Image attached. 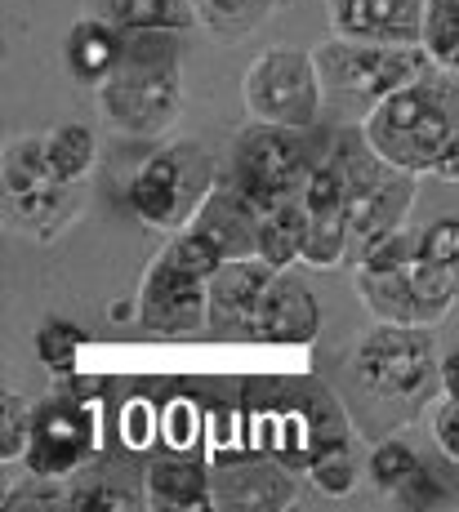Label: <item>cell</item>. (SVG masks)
I'll use <instances>...</instances> for the list:
<instances>
[{"mask_svg": "<svg viewBox=\"0 0 459 512\" xmlns=\"http://www.w3.org/2000/svg\"><path fill=\"white\" fill-rule=\"evenodd\" d=\"M361 134L388 170L433 174L442 152L459 139V81L451 72L419 76L415 85L370 107Z\"/></svg>", "mask_w": 459, "mask_h": 512, "instance_id": "6da1fadb", "label": "cell"}, {"mask_svg": "<svg viewBox=\"0 0 459 512\" xmlns=\"http://www.w3.org/2000/svg\"><path fill=\"white\" fill-rule=\"evenodd\" d=\"M174 32L125 36V54L103 85H94L99 107L112 130L125 139L161 143L183 116V67L165 45Z\"/></svg>", "mask_w": 459, "mask_h": 512, "instance_id": "7a4b0ae2", "label": "cell"}, {"mask_svg": "<svg viewBox=\"0 0 459 512\" xmlns=\"http://www.w3.org/2000/svg\"><path fill=\"white\" fill-rule=\"evenodd\" d=\"M219 187V165L201 143H165L130 179V210L143 228L179 232L197 219L205 196Z\"/></svg>", "mask_w": 459, "mask_h": 512, "instance_id": "3957f363", "label": "cell"}, {"mask_svg": "<svg viewBox=\"0 0 459 512\" xmlns=\"http://www.w3.org/2000/svg\"><path fill=\"white\" fill-rule=\"evenodd\" d=\"M442 357H437L433 326H397V321H375L357 339L353 374L361 388H370L384 401H424L437 383Z\"/></svg>", "mask_w": 459, "mask_h": 512, "instance_id": "277c9868", "label": "cell"}, {"mask_svg": "<svg viewBox=\"0 0 459 512\" xmlns=\"http://www.w3.org/2000/svg\"><path fill=\"white\" fill-rule=\"evenodd\" d=\"M321 98H326V81H321L317 54L295 45L263 49L241 76V103H246L250 121L312 130L321 116Z\"/></svg>", "mask_w": 459, "mask_h": 512, "instance_id": "5b68a950", "label": "cell"}, {"mask_svg": "<svg viewBox=\"0 0 459 512\" xmlns=\"http://www.w3.org/2000/svg\"><path fill=\"white\" fill-rule=\"evenodd\" d=\"M304 134L308 130H286V125L268 121H255L237 134V179L232 183L246 192V201L259 214L281 210L304 196V183L317 165Z\"/></svg>", "mask_w": 459, "mask_h": 512, "instance_id": "8992f818", "label": "cell"}, {"mask_svg": "<svg viewBox=\"0 0 459 512\" xmlns=\"http://www.w3.org/2000/svg\"><path fill=\"white\" fill-rule=\"evenodd\" d=\"M312 54H317L326 90L361 98L370 107L384 103L388 94L406 90V85H415L433 67L424 45H370V41H344V36H330Z\"/></svg>", "mask_w": 459, "mask_h": 512, "instance_id": "52a82bcc", "label": "cell"}, {"mask_svg": "<svg viewBox=\"0 0 459 512\" xmlns=\"http://www.w3.org/2000/svg\"><path fill=\"white\" fill-rule=\"evenodd\" d=\"M99 455V401L85 392H63L32 406V437L23 464L36 477H72Z\"/></svg>", "mask_w": 459, "mask_h": 512, "instance_id": "ba28073f", "label": "cell"}, {"mask_svg": "<svg viewBox=\"0 0 459 512\" xmlns=\"http://www.w3.org/2000/svg\"><path fill=\"white\" fill-rule=\"evenodd\" d=\"M205 277L188 272L170 250H161L143 272L134 321L156 339H188L205 330Z\"/></svg>", "mask_w": 459, "mask_h": 512, "instance_id": "9c48e42d", "label": "cell"}, {"mask_svg": "<svg viewBox=\"0 0 459 512\" xmlns=\"http://www.w3.org/2000/svg\"><path fill=\"white\" fill-rule=\"evenodd\" d=\"M277 268H268L263 259H228L205 285V334L214 339H241L250 343L255 330L259 303L268 294Z\"/></svg>", "mask_w": 459, "mask_h": 512, "instance_id": "30bf717a", "label": "cell"}, {"mask_svg": "<svg viewBox=\"0 0 459 512\" xmlns=\"http://www.w3.org/2000/svg\"><path fill=\"white\" fill-rule=\"evenodd\" d=\"M428 0H326L330 32L370 45H419Z\"/></svg>", "mask_w": 459, "mask_h": 512, "instance_id": "8fae6325", "label": "cell"}, {"mask_svg": "<svg viewBox=\"0 0 459 512\" xmlns=\"http://www.w3.org/2000/svg\"><path fill=\"white\" fill-rule=\"evenodd\" d=\"M295 499V477L277 459H232L214 468V508L223 512H286Z\"/></svg>", "mask_w": 459, "mask_h": 512, "instance_id": "7c38bea8", "label": "cell"}, {"mask_svg": "<svg viewBox=\"0 0 459 512\" xmlns=\"http://www.w3.org/2000/svg\"><path fill=\"white\" fill-rule=\"evenodd\" d=\"M321 334V308H317V294L308 290L299 277L277 272L259 303V317L255 330H250V343H290V348H304Z\"/></svg>", "mask_w": 459, "mask_h": 512, "instance_id": "4fadbf2b", "label": "cell"}, {"mask_svg": "<svg viewBox=\"0 0 459 512\" xmlns=\"http://www.w3.org/2000/svg\"><path fill=\"white\" fill-rule=\"evenodd\" d=\"M148 508L143 472H134L121 459L94 455L85 468L67 477V512H134Z\"/></svg>", "mask_w": 459, "mask_h": 512, "instance_id": "5bb4252c", "label": "cell"}, {"mask_svg": "<svg viewBox=\"0 0 459 512\" xmlns=\"http://www.w3.org/2000/svg\"><path fill=\"white\" fill-rule=\"evenodd\" d=\"M259 223L263 214L246 201L237 183H223L205 196V205L197 210L192 228H201L210 241H219V250L228 259H259Z\"/></svg>", "mask_w": 459, "mask_h": 512, "instance_id": "9a60e30c", "label": "cell"}, {"mask_svg": "<svg viewBox=\"0 0 459 512\" xmlns=\"http://www.w3.org/2000/svg\"><path fill=\"white\" fill-rule=\"evenodd\" d=\"M143 495L156 512H201L214 508V468L188 455H165L143 464Z\"/></svg>", "mask_w": 459, "mask_h": 512, "instance_id": "2e32d148", "label": "cell"}, {"mask_svg": "<svg viewBox=\"0 0 459 512\" xmlns=\"http://www.w3.org/2000/svg\"><path fill=\"white\" fill-rule=\"evenodd\" d=\"M415 196H419V174H402V170H388L375 187H366V192L348 205L353 245L406 228V214H410V205H415Z\"/></svg>", "mask_w": 459, "mask_h": 512, "instance_id": "e0dca14e", "label": "cell"}, {"mask_svg": "<svg viewBox=\"0 0 459 512\" xmlns=\"http://www.w3.org/2000/svg\"><path fill=\"white\" fill-rule=\"evenodd\" d=\"M76 210H81V183H63V179L50 187H36V192H23V196H5L9 228L32 236L41 245H50L76 219Z\"/></svg>", "mask_w": 459, "mask_h": 512, "instance_id": "ac0fdd59", "label": "cell"}, {"mask_svg": "<svg viewBox=\"0 0 459 512\" xmlns=\"http://www.w3.org/2000/svg\"><path fill=\"white\" fill-rule=\"evenodd\" d=\"M125 54V32L99 14H81L63 36V63L81 85H103Z\"/></svg>", "mask_w": 459, "mask_h": 512, "instance_id": "d6986e66", "label": "cell"}, {"mask_svg": "<svg viewBox=\"0 0 459 512\" xmlns=\"http://www.w3.org/2000/svg\"><path fill=\"white\" fill-rule=\"evenodd\" d=\"M85 14H99L125 36L134 32H192L197 5L192 0H85Z\"/></svg>", "mask_w": 459, "mask_h": 512, "instance_id": "ffe728a7", "label": "cell"}, {"mask_svg": "<svg viewBox=\"0 0 459 512\" xmlns=\"http://www.w3.org/2000/svg\"><path fill=\"white\" fill-rule=\"evenodd\" d=\"M192 5H197V23L214 41L237 45L277 14L281 0H192Z\"/></svg>", "mask_w": 459, "mask_h": 512, "instance_id": "44dd1931", "label": "cell"}, {"mask_svg": "<svg viewBox=\"0 0 459 512\" xmlns=\"http://www.w3.org/2000/svg\"><path fill=\"white\" fill-rule=\"evenodd\" d=\"M304 236H308V210L304 201H290L281 210H268L259 223V259L268 268L286 272L290 263L304 259Z\"/></svg>", "mask_w": 459, "mask_h": 512, "instance_id": "7402d4cb", "label": "cell"}, {"mask_svg": "<svg viewBox=\"0 0 459 512\" xmlns=\"http://www.w3.org/2000/svg\"><path fill=\"white\" fill-rule=\"evenodd\" d=\"M348 245H353V219H348V210H308V236H304V259L299 263L330 272L348 259Z\"/></svg>", "mask_w": 459, "mask_h": 512, "instance_id": "603a6c76", "label": "cell"}, {"mask_svg": "<svg viewBox=\"0 0 459 512\" xmlns=\"http://www.w3.org/2000/svg\"><path fill=\"white\" fill-rule=\"evenodd\" d=\"M45 156H50L54 174L63 183H85V174L99 161V139H94V130L81 121L54 125V130L45 134Z\"/></svg>", "mask_w": 459, "mask_h": 512, "instance_id": "cb8c5ba5", "label": "cell"}, {"mask_svg": "<svg viewBox=\"0 0 459 512\" xmlns=\"http://www.w3.org/2000/svg\"><path fill=\"white\" fill-rule=\"evenodd\" d=\"M410 285H415V308H419V326H442L451 317V308L459 303V285L455 272L446 263H433L419 254L410 263Z\"/></svg>", "mask_w": 459, "mask_h": 512, "instance_id": "d4e9b609", "label": "cell"}, {"mask_svg": "<svg viewBox=\"0 0 459 512\" xmlns=\"http://www.w3.org/2000/svg\"><path fill=\"white\" fill-rule=\"evenodd\" d=\"M58 183L50 156H45V139H9L5 147V196H23V192H36V187H50Z\"/></svg>", "mask_w": 459, "mask_h": 512, "instance_id": "484cf974", "label": "cell"}, {"mask_svg": "<svg viewBox=\"0 0 459 512\" xmlns=\"http://www.w3.org/2000/svg\"><path fill=\"white\" fill-rule=\"evenodd\" d=\"M437 72L459 76V0H428L424 5V41Z\"/></svg>", "mask_w": 459, "mask_h": 512, "instance_id": "4316f807", "label": "cell"}, {"mask_svg": "<svg viewBox=\"0 0 459 512\" xmlns=\"http://www.w3.org/2000/svg\"><path fill=\"white\" fill-rule=\"evenodd\" d=\"M85 343H90V334L76 326V321H67V317L41 321L36 334H32L36 357H41V366L50 370V374H72L76 370V357H81Z\"/></svg>", "mask_w": 459, "mask_h": 512, "instance_id": "83f0119b", "label": "cell"}, {"mask_svg": "<svg viewBox=\"0 0 459 512\" xmlns=\"http://www.w3.org/2000/svg\"><path fill=\"white\" fill-rule=\"evenodd\" d=\"M366 468H370V481H375L379 490H388V495H393V490L406 486V481L415 477V472L424 468V464H419V455L406 446V441L393 437V441H379V446L370 450Z\"/></svg>", "mask_w": 459, "mask_h": 512, "instance_id": "f1b7e54d", "label": "cell"}, {"mask_svg": "<svg viewBox=\"0 0 459 512\" xmlns=\"http://www.w3.org/2000/svg\"><path fill=\"white\" fill-rule=\"evenodd\" d=\"M27 437H32V401H27L23 392L5 388L0 392V459H5V464L23 459Z\"/></svg>", "mask_w": 459, "mask_h": 512, "instance_id": "f546056e", "label": "cell"}, {"mask_svg": "<svg viewBox=\"0 0 459 512\" xmlns=\"http://www.w3.org/2000/svg\"><path fill=\"white\" fill-rule=\"evenodd\" d=\"M424 245L410 228H397V232H384L375 241H361L357 245V268H406L410 259H419Z\"/></svg>", "mask_w": 459, "mask_h": 512, "instance_id": "4dcf8cb0", "label": "cell"}, {"mask_svg": "<svg viewBox=\"0 0 459 512\" xmlns=\"http://www.w3.org/2000/svg\"><path fill=\"white\" fill-rule=\"evenodd\" d=\"M357 477H361V472H357V459L348 455V441H344V446H335V450H326V455L312 459V486H317L321 495H330V499L353 495Z\"/></svg>", "mask_w": 459, "mask_h": 512, "instance_id": "1f68e13d", "label": "cell"}, {"mask_svg": "<svg viewBox=\"0 0 459 512\" xmlns=\"http://www.w3.org/2000/svg\"><path fill=\"white\" fill-rule=\"evenodd\" d=\"M419 245H424V259L455 268V263H459V219H437V223H428V228L419 232Z\"/></svg>", "mask_w": 459, "mask_h": 512, "instance_id": "d6a6232c", "label": "cell"}, {"mask_svg": "<svg viewBox=\"0 0 459 512\" xmlns=\"http://www.w3.org/2000/svg\"><path fill=\"white\" fill-rule=\"evenodd\" d=\"M393 504L397 508H442L446 504V486L428 468H419L415 477L406 481V486L393 490Z\"/></svg>", "mask_w": 459, "mask_h": 512, "instance_id": "836d02e7", "label": "cell"}, {"mask_svg": "<svg viewBox=\"0 0 459 512\" xmlns=\"http://www.w3.org/2000/svg\"><path fill=\"white\" fill-rule=\"evenodd\" d=\"M433 441L451 464H459V401L442 397V406H433Z\"/></svg>", "mask_w": 459, "mask_h": 512, "instance_id": "e575fe53", "label": "cell"}, {"mask_svg": "<svg viewBox=\"0 0 459 512\" xmlns=\"http://www.w3.org/2000/svg\"><path fill=\"white\" fill-rule=\"evenodd\" d=\"M125 441L130 446H148V401H130L125 406Z\"/></svg>", "mask_w": 459, "mask_h": 512, "instance_id": "d590c367", "label": "cell"}, {"mask_svg": "<svg viewBox=\"0 0 459 512\" xmlns=\"http://www.w3.org/2000/svg\"><path fill=\"white\" fill-rule=\"evenodd\" d=\"M437 388H442V397H455V401H459V352H446V357H442V370H437Z\"/></svg>", "mask_w": 459, "mask_h": 512, "instance_id": "8d00e7d4", "label": "cell"}, {"mask_svg": "<svg viewBox=\"0 0 459 512\" xmlns=\"http://www.w3.org/2000/svg\"><path fill=\"white\" fill-rule=\"evenodd\" d=\"M433 174H437L442 183H459V139L442 152V161H437V170H433Z\"/></svg>", "mask_w": 459, "mask_h": 512, "instance_id": "74e56055", "label": "cell"}]
</instances>
